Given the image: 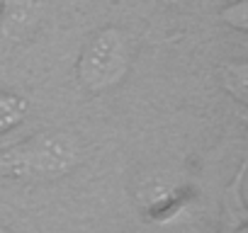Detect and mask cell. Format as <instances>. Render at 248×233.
Returning <instances> with one entry per match:
<instances>
[{
    "mask_svg": "<svg viewBox=\"0 0 248 233\" xmlns=\"http://www.w3.org/2000/svg\"><path fill=\"white\" fill-rule=\"evenodd\" d=\"M219 17H221L229 27H233V29H238V32H246V29H248V0H233L231 5L221 8Z\"/></svg>",
    "mask_w": 248,
    "mask_h": 233,
    "instance_id": "cell-7",
    "label": "cell"
},
{
    "mask_svg": "<svg viewBox=\"0 0 248 233\" xmlns=\"http://www.w3.org/2000/svg\"><path fill=\"white\" fill-rule=\"evenodd\" d=\"M83 160L80 141L61 129H46L0 153V170L17 180H56Z\"/></svg>",
    "mask_w": 248,
    "mask_h": 233,
    "instance_id": "cell-1",
    "label": "cell"
},
{
    "mask_svg": "<svg viewBox=\"0 0 248 233\" xmlns=\"http://www.w3.org/2000/svg\"><path fill=\"white\" fill-rule=\"evenodd\" d=\"M30 102L10 90H0V134H8L15 127H20L27 116Z\"/></svg>",
    "mask_w": 248,
    "mask_h": 233,
    "instance_id": "cell-5",
    "label": "cell"
},
{
    "mask_svg": "<svg viewBox=\"0 0 248 233\" xmlns=\"http://www.w3.org/2000/svg\"><path fill=\"white\" fill-rule=\"evenodd\" d=\"M132 66L129 39L119 27H100L83 44L76 61V78L80 87L90 95L107 92L117 87Z\"/></svg>",
    "mask_w": 248,
    "mask_h": 233,
    "instance_id": "cell-2",
    "label": "cell"
},
{
    "mask_svg": "<svg viewBox=\"0 0 248 233\" xmlns=\"http://www.w3.org/2000/svg\"><path fill=\"white\" fill-rule=\"evenodd\" d=\"M163 3H166V5H180L183 0H163Z\"/></svg>",
    "mask_w": 248,
    "mask_h": 233,
    "instance_id": "cell-9",
    "label": "cell"
},
{
    "mask_svg": "<svg viewBox=\"0 0 248 233\" xmlns=\"http://www.w3.org/2000/svg\"><path fill=\"white\" fill-rule=\"evenodd\" d=\"M46 0H0V37L25 42L44 20Z\"/></svg>",
    "mask_w": 248,
    "mask_h": 233,
    "instance_id": "cell-3",
    "label": "cell"
},
{
    "mask_svg": "<svg viewBox=\"0 0 248 233\" xmlns=\"http://www.w3.org/2000/svg\"><path fill=\"white\" fill-rule=\"evenodd\" d=\"M221 87L238 102L246 104L248 100V63L246 61H229L219 68Z\"/></svg>",
    "mask_w": 248,
    "mask_h": 233,
    "instance_id": "cell-4",
    "label": "cell"
},
{
    "mask_svg": "<svg viewBox=\"0 0 248 233\" xmlns=\"http://www.w3.org/2000/svg\"><path fill=\"white\" fill-rule=\"evenodd\" d=\"M233 233H248V228H246V223H241V226H238V228H236Z\"/></svg>",
    "mask_w": 248,
    "mask_h": 233,
    "instance_id": "cell-8",
    "label": "cell"
},
{
    "mask_svg": "<svg viewBox=\"0 0 248 233\" xmlns=\"http://www.w3.org/2000/svg\"><path fill=\"white\" fill-rule=\"evenodd\" d=\"M137 197H139L149 209H156V206H161V204H168L170 197H173V182H170L168 177H163L161 173H156V175H151L149 180L141 182Z\"/></svg>",
    "mask_w": 248,
    "mask_h": 233,
    "instance_id": "cell-6",
    "label": "cell"
}]
</instances>
